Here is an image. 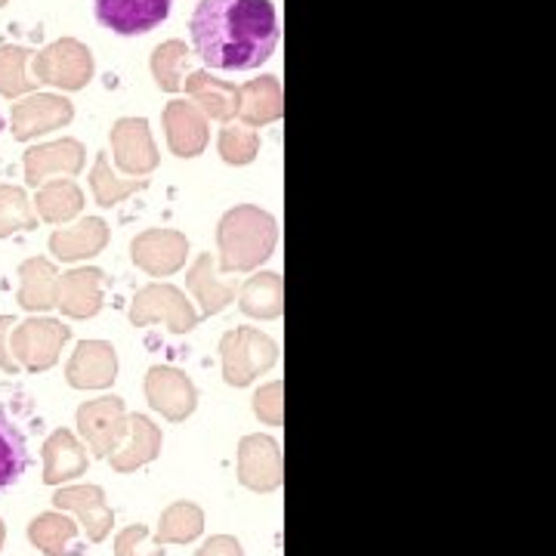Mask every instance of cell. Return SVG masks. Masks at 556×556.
Wrapping results in <instances>:
<instances>
[{"mask_svg":"<svg viewBox=\"0 0 556 556\" xmlns=\"http://www.w3.org/2000/svg\"><path fill=\"white\" fill-rule=\"evenodd\" d=\"M189 31L195 53L217 72H254L281 35L273 0H199Z\"/></svg>","mask_w":556,"mask_h":556,"instance_id":"6da1fadb","label":"cell"},{"mask_svg":"<svg viewBox=\"0 0 556 556\" xmlns=\"http://www.w3.org/2000/svg\"><path fill=\"white\" fill-rule=\"evenodd\" d=\"M170 3L174 0H93L102 28L115 31L121 38H134L159 28L170 16Z\"/></svg>","mask_w":556,"mask_h":556,"instance_id":"7a4b0ae2","label":"cell"},{"mask_svg":"<svg viewBox=\"0 0 556 556\" xmlns=\"http://www.w3.org/2000/svg\"><path fill=\"white\" fill-rule=\"evenodd\" d=\"M28 467V445L22 430L0 412V489L16 485Z\"/></svg>","mask_w":556,"mask_h":556,"instance_id":"3957f363","label":"cell"},{"mask_svg":"<svg viewBox=\"0 0 556 556\" xmlns=\"http://www.w3.org/2000/svg\"><path fill=\"white\" fill-rule=\"evenodd\" d=\"M201 556H241V554H239V544H232V541H214V544H207V547H204V554Z\"/></svg>","mask_w":556,"mask_h":556,"instance_id":"277c9868","label":"cell"}]
</instances>
